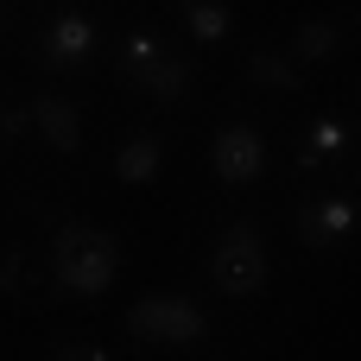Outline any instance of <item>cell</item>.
<instances>
[{"label": "cell", "mask_w": 361, "mask_h": 361, "mask_svg": "<svg viewBox=\"0 0 361 361\" xmlns=\"http://www.w3.org/2000/svg\"><path fill=\"white\" fill-rule=\"evenodd\" d=\"M121 273V241L95 222H57L51 228V286L70 298H102Z\"/></svg>", "instance_id": "6da1fadb"}, {"label": "cell", "mask_w": 361, "mask_h": 361, "mask_svg": "<svg viewBox=\"0 0 361 361\" xmlns=\"http://www.w3.org/2000/svg\"><path fill=\"white\" fill-rule=\"evenodd\" d=\"M121 82L140 89V95H152L159 108H171V102L190 95V57L178 44H159L152 32H133L121 44Z\"/></svg>", "instance_id": "7a4b0ae2"}, {"label": "cell", "mask_w": 361, "mask_h": 361, "mask_svg": "<svg viewBox=\"0 0 361 361\" xmlns=\"http://www.w3.org/2000/svg\"><path fill=\"white\" fill-rule=\"evenodd\" d=\"M209 279L222 298H254L267 279H273V260H267V235L260 222H228L209 247Z\"/></svg>", "instance_id": "3957f363"}, {"label": "cell", "mask_w": 361, "mask_h": 361, "mask_svg": "<svg viewBox=\"0 0 361 361\" xmlns=\"http://www.w3.org/2000/svg\"><path fill=\"white\" fill-rule=\"evenodd\" d=\"M127 336L133 343H159V349H197L209 336V311L184 292H165V298H140L127 311Z\"/></svg>", "instance_id": "277c9868"}, {"label": "cell", "mask_w": 361, "mask_h": 361, "mask_svg": "<svg viewBox=\"0 0 361 361\" xmlns=\"http://www.w3.org/2000/svg\"><path fill=\"white\" fill-rule=\"evenodd\" d=\"M209 171L222 178V184H254L260 171H267V140H260V127H222L216 140H209Z\"/></svg>", "instance_id": "5b68a950"}, {"label": "cell", "mask_w": 361, "mask_h": 361, "mask_svg": "<svg viewBox=\"0 0 361 361\" xmlns=\"http://www.w3.org/2000/svg\"><path fill=\"white\" fill-rule=\"evenodd\" d=\"M95 51H102V38H95V19H82V13H57L38 38V57L51 70H89Z\"/></svg>", "instance_id": "8992f818"}, {"label": "cell", "mask_w": 361, "mask_h": 361, "mask_svg": "<svg viewBox=\"0 0 361 361\" xmlns=\"http://www.w3.org/2000/svg\"><path fill=\"white\" fill-rule=\"evenodd\" d=\"M355 203L349 197H317V203H298V241L305 247H343L349 228H355Z\"/></svg>", "instance_id": "52a82bcc"}, {"label": "cell", "mask_w": 361, "mask_h": 361, "mask_svg": "<svg viewBox=\"0 0 361 361\" xmlns=\"http://www.w3.org/2000/svg\"><path fill=\"white\" fill-rule=\"evenodd\" d=\"M25 108H32V133H38L44 146H57V152H76V146H82L76 102H63V95H32Z\"/></svg>", "instance_id": "ba28073f"}, {"label": "cell", "mask_w": 361, "mask_h": 361, "mask_svg": "<svg viewBox=\"0 0 361 361\" xmlns=\"http://www.w3.org/2000/svg\"><path fill=\"white\" fill-rule=\"evenodd\" d=\"M247 82H254V89H273V95H298L305 63H298L286 44H260V51L247 57Z\"/></svg>", "instance_id": "9c48e42d"}, {"label": "cell", "mask_w": 361, "mask_h": 361, "mask_svg": "<svg viewBox=\"0 0 361 361\" xmlns=\"http://www.w3.org/2000/svg\"><path fill=\"white\" fill-rule=\"evenodd\" d=\"M159 165H165V140H159V133H127V140L114 146V178H121V184H152Z\"/></svg>", "instance_id": "30bf717a"}, {"label": "cell", "mask_w": 361, "mask_h": 361, "mask_svg": "<svg viewBox=\"0 0 361 361\" xmlns=\"http://www.w3.org/2000/svg\"><path fill=\"white\" fill-rule=\"evenodd\" d=\"M343 38H349V19H343V13H336V19H305V25L292 32L286 51H292L298 63H324V57L343 51Z\"/></svg>", "instance_id": "8fae6325"}, {"label": "cell", "mask_w": 361, "mask_h": 361, "mask_svg": "<svg viewBox=\"0 0 361 361\" xmlns=\"http://www.w3.org/2000/svg\"><path fill=\"white\" fill-rule=\"evenodd\" d=\"M343 152H349V127H336V121H311L305 140H298V165H305V171H324V165H336Z\"/></svg>", "instance_id": "7c38bea8"}, {"label": "cell", "mask_w": 361, "mask_h": 361, "mask_svg": "<svg viewBox=\"0 0 361 361\" xmlns=\"http://www.w3.org/2000/svg\"><path fill=\"white\" fill-rule=\"evenodd\" d=\"M178 13H184L197 44H222L228 38V0H178Z\"/></svg>", "instance_id": "4fadbf2b"}, {"label": "cell", "mask_w": 361, "mask_h": 361, "mask_svg": "<svg viewBox=\"0 0 361 361\" xmlns=\"http://www.w3.org/2000/svg\"><path fill=\"white\" fill-rule=\"evenodd\" d=\"M0 292H6V298H32V292H38L25 247H0Z\"/></svg>", "instance_id": "5bb4252c"}, {"label": "cell", "mask_w": 361, "mask_h": 361, "mask_svg": "<svg viewBox=\"0 0 361 361\" xmlns=\"http://www.w3.org/2000/svg\"><path fill=\"white\" fill-rule=\"evenodd\" d=\"M51 361H114L102 343H76V336H57L51 343Z\"/></svg>", "instance_id": "9a60e30c"}, {"label": "cell", "mask_w": 361, "mask_h": 361, "mask_svg": "<svg viewBox=\"0 0 361 361\" xmlns=\"http://www.w3.org/2000/svg\"><path fill=\"white\" fill-rule=\"evenodd\" d=\"M0 127H6V133H32V108H6Z\"/></svg>", "instance_id": "2e32d148"}, {"label": "cell", "mask_w": 361, "mask_h": 361, "mask_svg": "<svg viewBox=\"0 0 361 361\" xmlns=\"http://www.w3.org/2000/svg\"><path fill=\"white\" fill-rule=\"evenodd\" d=\"M0 38H6V0H0Z\"/></svg>", "instance_id": "e0dca14e"}, {"label": "cell", "mask_w": 361, "mask_h": 361, "mask_svg": "<svg viewBox=\"0 0 361 361\" xmlns=\"http://www.w3.org/2000/svg\"><path fill=\"white\" fill-rule=\"evenodd\" d=\"M355 108H361V102H355Z\"/></svg>", "instance_id": "ac0fdd59"}]
</instances>
